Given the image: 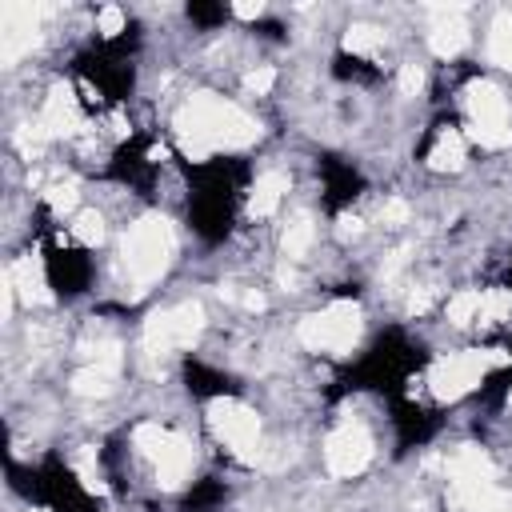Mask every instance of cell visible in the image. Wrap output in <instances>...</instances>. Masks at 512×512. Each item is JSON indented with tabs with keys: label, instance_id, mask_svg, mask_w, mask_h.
<instances>
[{
	"label": "cell",
	"instance_id": "obj_10",
	"mask_svg": "<svg viewBox=\"0 0 512 512\" xmlns=\"http://www.w3.org/2000/svg\"><path fill=\"white\" fill-rule=\"evenodd\" d=\"M432 12V28H428V48L440 56V60H452L468 48V24H464V8L460 4H440V8H428Z\"/></svg>",
	"mask_w": 512,
	"mask_h": 512
},
{
	"label": "cell",
	"instance_id": "obj_13",
	"mask_svg": "<svg viewBox=\"0 0 512 512\" xmlns=\"http://www.w3.org/2000/svg\"><path fill=\"white\" fill-rule=\"evenodd\" d=\"M468 160V140H464V128H440L432 136V148H428V168L436 172H456L464 168Z\"/></svg>",
	"mask_w": 512,
	"mask_h": 512
},
{
	"label": "cell",
	"instance_id": "obj_6",
	"mask_svg": "<svg viewBox=\"0 0 512 512\" xmlns=\"http://www.w3.org/2000/svg\"><path fill=\"white\" fill-rule=\"evenodd\" d=\"M360 328H364V316H360V304L352 300H332L328 308L304 316L296 324V340L308 348V352H332V356H344L352 352V344L360 340Z\"/></svg>",
	"mask_w": 512,
	"mask_h": 512
},
{
	"label": "cell",
	"instance_id": "obj_26",
	"mask_svg": "<svg viewBox=\"0 0 512 512\" xmlns=\"http://www.w3.org/2000/svg\"><path fill=\"white\" fill-rule=\"evenodd\" d=\"M404 220H408V204H404V200H388V204L380 208V224H384V228H400Z\"/></svg>",
	"mask_w": 512,
	"mask_h": 512
},
{
	"label": "cell",
	"instance_id": "obj_2",
	"mask_svg": "<svg viewBox=\"0 0 512 512\" xmlns=\"http://www.w3.org/2000/svg\"><path fill=\"white\" fill-rule=\"evenodd\" d=\"M172 252H176V236H172V224L164 216L136 220L124 232V244H120V264H124L128 284L136 292H144L148 284H156L164 276V268L172 264Z\"/></svg>",
	"mask_w": 512,
	"mask_h": 512
},
{
	"label": "cell",
	"instance_id": "obj_9",
	"mask_svg": "<svg viewBox=\"0 0 512 512\" xmlns=\"http://www.w3.org/2000/svg\"><path fill=\"white\" fill-rule=\"evenodd\" d=\"M372 460V432L360 420H344L328 440H324V468L336 480L360 476Z\"/></svg>",
	"mask_w": 512,
	"mask_h": 512
},
{
	"label": "cell",
	"instance_id": "obj_11",
	"mask_svg": "<svg viewBox=\"0 0 512 512\" xmlns=\"http://www.w3.org/2000/svg\"><path fill=\"white\" fill-rule=\"evenodd\" d=\"M36 124H40V132H44L48 140H52V136H68V132L80 128V108H76V96H72L68 84H56V88L44 96V108H40Z\"/></svg>",
	"mask_w": 512,
	"mask_h": 512
},
{
	"label": "cell",
	"instance_id": "obj_27",
	"mask_svg": "<svg viewBox=\"0 0 512 512\" xmlns=\"http://www.w3.org/2000/svg\"><path fill=\"white\" fill-rule=\"evenodd\" d=\"M228 12H232L236 20H260V16H264V4H232Z\"/></svg>",
	"mask_w": 512,
	"mask_h": 512
},
{
	"label": "cell",
	"instance_id": "obj_1",
	"mask_svg": "<svg viewBox=\"0 0 512 512\" xmlns=\"http://www.w3.org/2000/svg\"><path fill=\"white\" fill-rule=\"evenodd\" d=\"M256 132V120L224 96L200 92L176 112V140L192 160H208L220 148H244L256 140Z\"/></svg>",
	"mask_w": 512,
	"mask_h": 512
},
{
	"label": "cell",
	"instance_id": "obj_19",
	"mask_svg": "<svg viewBox=\"0 0 512 512\" xmlns=\"http://www.w3.org/2000/svg\"><path fill=\"white\" fill-rule=\"evenodd\" d=\"M112 380H116V368H108V364H84L72 376V392L76 396H104L112 388Z\"/></svg>",
	"mask_w": 512,
	"mask_h": 512
},
{
	"label": "cell",
	"instance_id": "obj_17",
	"mask_svg": "<svg viewBox=\"0 0 512 512\" xmlns=\"http://www.w3.org/2000/svg\"><path fill=\"white\" fill-rule=\"evenodd\" d=\"M480 296L484 288H460L448 304H444V316L452 328H476V316H480Z\"/></svg>",
	"mask_w": 512,
	"mask_h": 512
},
{
	"label": "cell",
	"instance_id": "obj_24",
	"mask_svg": "<svg viewBox=\"0 0 512 512\" xmlns=\"http://www.w3.org/2000/svg\"><path fill=\"white\" fill-rule=\"evenodd\" d=\"M96 32L100 36H120L124 32V8H116V4H104L100 12H96Z\"/></svg>",
	"mask_w": 512,
	"mask_h": 512
},
{
	"label": "cell",
	"instance_id": "obj_5",
	"mask_svg": "<svg viewBox=\"0 0 512 512\" xmlns=\"http://www.w3.org/2000/svg\"><path fill=\"white\" fill-rule=\"evenodd\" d=\"M132 444H136L140 456L152 464V476H156L160 488H180V484L192 476L196 452H192V444H188L180 432H172V428H164V424H156V420H144V424H136Z\"/></svg>",
	"mask_w": 512,
	"mask_h": 512
},
{
	"label": "cell",
	"instance_id": "obj_28",
	"mask_svg": "<svg viewBox=\"0 0 512 512\" xmlns=\"http://www.w3.org/2000/svg\"><path fill=\"white\" fill-rule=\"evenodd\" d=\"M508 408H512V392H508Z\"/></svg>",
	"mask_w": 512,
	"mask_h": 512
},
{
	"label": "cell",
	"instance_id": "obj_23",
	"mask_svg": "<svg viewBox=\"0 0 512 512\" xmlns=\"http://www.w3.org/2000/svg\"><path fill=\"white\" fill-rule=\"evenodd\" d=\"M44 204H48L56 216H64V212L76 208V188H72V184H48V188H44Z\"/></svg>",
	"mask_w": 512,
	"mask_h": 512
},
{
	"label": "cell",
	"instance_id": "obj_7",
	"mask_svg": "<svg viewBox=\"0 0 512 512\" xmlns=\"http://www.w3.org/2000/svg\"><path fill=\"white\" fill-rule=\"evenodd\" d=\"M208 428L228 448V456H236L244 464L260 460V452H264L260 448V416L248 404H240L236 396H216L208 404Z\"/></svg>",
	"mask_w": 512,
	"mask_h": 512
},
{
	"label": "cell",
	"instance_id": "obj_15",
	"mask_svg": "<svg viewBox=\"0 0 512 512\" xmlns=\"http://www.w3.org/2000/svg\"><path fill=\"white\" fill-rule=\"evenodd\" d=\"M312 240H316L312 216H292V220L284 224V232H280V252H284V260H288V264H292V260H304V252L312 248Z\"/></svg>",
	"mask_w": 512,
	"mask_h": 512
},
{
	"label": "cell",
	"instance_id": "obj_12",
	"mask_svg": "<svg viewBox=\"0 0 512 512\" xmlns=\"http://www.w3.org/2000/svg\"><path fill=\"white\" fill-rule=\"evenodd\" d=\"M284 196H288V176L284 172H260L256 176V184L248 188V216H256V220H268V216H276V208L284 204Z\"/></svg>",
	"mask_w": 512,
	"mask_h": 512
},
{
	"label": "cell",
	"instance_id": "obj_20",
	"mask_svg": "<svg viewBox=\"0 0 512 512\" xmlns=\"http://www.w3.org/2000/svg\"><path fill=\"white\" fill-rule=\"evenodd\" d=\"M68 232H72V240H76V244H84V248H96V244L104 240V216H100L96 208H80V212L72 216Z\"/></svg>",
	"mask_w": 512,
	"mask_h": 512
},
{
	"label": "cell",
	"instance_id": "obj_18",
	"mask_svg": "<svg viewBox=\"0 0 512 512\" xmlns=\"http://www.w3.org/2000/svg\"><path fill=\"white\" fill-rule=\"evenodd\" d=\"M488 60L512 72V12H500L488 28Z\"/></svg>",
	"mask_w": 512,
	"mask_h": 512
},
{
	"label": "cell",
	"instance_id": "obj_8",
	"mask_svg": "<svg viewBox=\"0 0 512 512\" xmlns=\"http://www.w3.org/2000/svg\"><path fill=\"white\" fill-rule=\"evenodd\" d=\"M200 332H204V308L192 304V300H184V304H172V308H164V312H152V316L144 320L140 340H144V348H148L152 356H160V352L192 348Z\"/></svg>",
	"mask_w": 512,
	"mask_h": 512
},
{
	"label": "cell",
	"instance_id": "obj_4",
	"mask_svg": "<svg viewBox=\"0 0 512 512\" xmlns=\"http://www.w3.org/2000/svg\"><path fill=\"white\" fill-rule=\"evenodd\" d=\"M464 112H468V124H464L468 144L484 152H500L512 144V112L504 92L492 80H472L464 88Z\"/></svg>",
	"mask_w": 512,
	"mask_h": 512
},
{
	"label": "cell",
	"instance_id": "obj_3",
	"mask_svg": "<svg viewBox=\"0 0 512 512\" xmlns=\"http://www.w3.org/2000/svg\"><path fill=\"white\" fill-rule=\"evenodd\" d=\"M512 360V352L504 348H464V352H452V356H440L432 360L424 384L436 400L452 404L460 396H468L472 388H480V380L492 372V368H504Z\"/></svg>",
	"mask_w": 512,
	"mask_h": 512
},
{
	"label": "cell",
	"instance_id": "obj_16",
	"mask_svg": "<svg viewBox=\"0 0 512 512\" xmlns=\"http://www.w3.org/2000/svg\"><path fill=\"white\" fill-rule=\"evenodd\" d=\"M508 320H512V292L508 288H484L476 328H500Z\"/></svg>",
	"mask_w": 512,
	"mask_h": 512
},
{
	"label": "cell",
	"instance_id": "obj_22",
	"mask_svg": "<svg viewBox=\"0 0 512 512\" xmlns=\"http://www.w3.org/2000/svg\"><path fill=\"white\" fill-rule=\"evenodd\" d=\"M276 84V68L272 64H256L252 72H244V92L248 96H268Z\"/></svg>",
	"mask_w": 512,
	"mask_h": 512
},
{
	"label": "cell",
	"instance_id": "obj_14",
	"mask_svg": "<svg viewBox=\"0 0 512 512\" xmlns=\"http://www.w3.org/2000/svg\"><path fill=\"white\" fill-rule=\"evenodd\" d=\"M4 280H8L12 292L24 296V300H48V292H44V272H40V264H36L32 256H20V260L4 272Z\"/></svg>",
	"mask_w": 512,
	"mask_h": 512
},
{
	"label": "cell",
	"instance_id": "obj_25",
	"mask_svg": "<svg viewBox=\"0 0 512 512\" xmlns=\"http://www.w3.org/2000/svg\"><path fill=\"white\" fill-rule=\"evenodd\" d=\"M396 84H400V96H416L424 88V68L420 64H400Z\"/></svg>",
	"mask_w": 512,
	"mask_h": 512
},
{
	"label": "cell",
	"instance_id": "obj_21",
	"mask_svg": "<svg viewBox=\"0 0 512 512\" xmlns=\"http://www.w3.org/2000/svg\"><path fill=\"white\" fill-rule=\"evenodd\" d=\"M380 44H384V32L376 24H352L344 32V52H352V56H376Z\"/></svg>",
	"mask_w": 512,
	"mask_h": 512
},
{
	"label": "cell",
	"instance_id": "obj_29",
	"mask_svg": "<svg viewBox=\"0 0 512 512\" xmlns=\"http://www.w3.org/2000/svg\"><path fill=\"white\" fill-rule=\"evenodd\" d=\"M36 512H40V508H36Z\"/></svg>",
	"mask_w": 512,
	"mask_h": 512
}]
</instances>
